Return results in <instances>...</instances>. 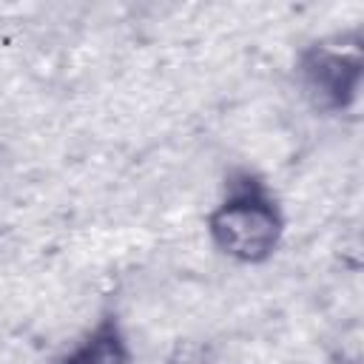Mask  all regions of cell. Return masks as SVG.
<instances>
[{
	"label": "cell",
	"instance_id": "1",
	"mask_svg": "<svg viewBox=\"0 0 364 364\" xmlns=\"http://www.w3.org/2000/svg\"><path fill=\"white\" fill-rule=\"evenodd\" d=\"M208 233L225 256L242 264H259L276 253L284 216L262 179L239 173L228 182L225 199L208 213Z\"/></svg>",
	"mask_w": 364,
	"mask_h": 364
},
{
	"label": "cell",
	"instance_id": "2",
	"mask_svg": "<svg viewBox=\"0 0 364 364\" xmlns=\"http://www.w3.org/2000/svg\"><path fill=\"white\" fill-rule=\"evenodd\" d=\"M364 77V43L358 31H341L310 43L299 57V80L324 114L344 111L355 102Z\"/></svg>",
	"mask_w": 364,
	"mask_h": 364
},
{
	"label": "cell",
	"instance_id": "3",
	"mask_svg": "<svg viewBox=\"0 0 364 364\" xmlns=\"http://www.w3.org/2000/svg\"><path fill=\"white\" fill-rule=\"evenodd\" d=\"M63 364H131L128 341L114 316H105L65 358Z\"/></svg>",
	"mask_w": 364,
	"mask_h": 364
}]
</instances>
